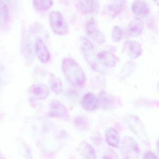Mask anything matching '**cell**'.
<instances>
[{
    "mask_svg": "<svg viewBox=\"0 0 159 159\" xmlns=\"http://www.w3.org/2000/svg\"><path fill=\"white\" fill-rule=\"evenodd\" d=\"M81 49L84 56L92 68L102 74L107 73L117 63V58L113 53L103 51L96 53L93 45L87 39H81Z\"/></svg>",
    "mask_w": 159,
    "mask_h": 159,
    "instance_id": "1",
    "label": "cell"
},
{
    "mask_svg": "<svg viewBox=\"0 0 159 159\" xmlns=\"http://www.w3.org/2000/svg\"><path fill=\"white\" fill-rule=\"evenodd\" d=\"M62 69L66 79L70 84L77 87L84 85L85 82L84 72L74 59L65 58L62 62Z\"/></svg>",
    "mask_w": 159,
    "mask_h": 159,
    "instance_id": "2",
    "label": "cell"
},
{
    "mask_svg": "<svg viewBox=\"0 0 159 159\" xmlns=\"http://www.w3.org/2000/svg\"><path fill=\"white\" fill-rule=\"evenodd\" d=\"M120 150L122 155L125 159H137L140 153L137 143L130 137H126L123 139Z\"/></svg>",
    "mask_w": 159,
    "mask_h": 159,
    "instance_id": "3",
    "label": "cell"
},
{
    "mask_svg": "<svg viewBox=\"0 0 159 159\" xmlns=\"http://www.w3.org/2000/svg\"><path fill=\"white\" fill-rule=\"evenodd\" d=\"M50 25L53 31L57 35H66L69 32L68 27L66 22L61 13L53 11L50 14Z\"/></svg>",
    "mask_w": 159,
    "mask_h": 159,
    "instance_id": "4",
    "label": "cell"
},
{
    "mask_svg": "<svg viewBox=\"0 0 159 159\" xmlns=\"http://www.w3.org/2000/svg\"><path fill=\"white\" fill-rule=\"evenodd\" d=\"M126 123L130 129L147 145H149L148 138L145 127L141 121L136 116H131L126 119Z\"/></svg>",
    "mask_w": 159,
    "mask_h": 159,
    "instance_id": "5",
    "label": "cell"
},
{
    "mask_svg": "<svg viewBox=\"0 0 159 159\" xmlns=\"http://www.w3.org/2000/svg\"><path fill=\"white\" fill-rule=\"evenodd\" d=\"M85 31L88 37L98 44L105 43V35L98 29L93 19H91L86 23Z\"/></svg>",
    "mask_w": 159,
    "mask_h": 159,
    "instance_id": "6",
    "label": "cell"
},
{
    "mask_svg": "<svg viewBox=\"0 0 159 159\" xmlns=\"http://www.w3.org/2000/svg\"><path fill=\"white\" fill-rule=\"evenodd\" d=\"M123 52L131 58L136 59L141 55L142 52V47L137 42L127 41L124 44Z\"/></svg>",
    "mask_w": 159,
    "mask_h": 159,
    "instance_id": "7",
    "label": "cell"
},
{
    "mask_svg": "<svg viewBox=\"0 0 159 159\" xmlns=\"http://www.w3.org/2000/svg\"><path fill=\"white\" fill-rule=\"evenodd\" d=\"M29 92L33 98L39 100L45 99L50 94L49 88L43 84H33L30 88Z\"/></svg>",
    "mask_w": 159,
    "mask_h": 159,
    "instance_id": "8",
    "label": "cell"
},
{
    "mask_svg": "<svg viewBox=\"0 0 159 159\" xmlns=\"http://www.w3.org/2000/svg\"><path fill=\"white\" fill-rule=\"evenodd\" d=\"M68 110L62 103L56 100H52L50 104L49 116L52 118H62L68 114Z\"/></svg>",
    "mask_w": 159,
    "mask_h": 159,
    "instance_id": "9",
    "label": "cell"
},
{
    "mask_svg": "<svg viewBox=\"0 0 159 159\" xmlns=\"http://www.w3.org/2000/svg\"><path fill=\"white\" fill-rule=\"evenodd\" d=\"M81 105L83 108L87 111H94L99 108V101L95 95L92 93H89L86 94L83 97Z\"/></svg>",
    "mask_w": 159,
    "mask_h": 159,
    "instance_id": "10",
    "label": "cell"
},
{
    "mask_svg": "<svg viewBox=\"0 0 159 159\" xmlns=\"http://www.w3.org/2000/svg\"><path fill=\"white\" fill-rule=\"evenodd\" d=\"M144 27L143 21L140 18L136 17L129 23L127 27V34L130 37L136 38L141 35Z\"/></svg>",
    "mask_w": 159,
    "mask_h": 159,
    "instance_id": "11",
    "label": "cell"
},
{
    "mask_svg": "<svg viewBox=\"0 0 159 159\" xmlns=\"http://www.w3.org/2000/svg\"><path fill=\"white\" fill-rule=\"evenodd\" d=\"M36 52L39 60L43 63L48 62L50 59V53L43 40L40 38L37 39L35 43Z\"/></svg>",
    "mask_w": 159,
    "mask_h": 159,
    "instance_id": "12",
    "label": "cell"
},
{
    "mask_svg": "<svg viewBox=\"0 0 159 159\" xmlns=\"http://www.w3.org/2000/svg\"><path fill=\"white\" fill-rule=\"evenodd\" d=\"M77 5L81 11L86 14L94 12L99 8L97 0H79Z\"/></svg>",
    "mask_w": 159,
    "mask_h": 159,
    "instance_id": "13",
    "label": "cell"
},
{
    "mask_svg": "<svg viewBox=\"0 0 159 159\" xmlns=\"http://www.w3.org/2000/svg\"><path fill=\"white\" fill-rule=\"evenodd\" d=\"M99 99V105L100 104L104 109H111L114 108L116 105V101L114 97L106 92L100 93Z\"/></svg>",
    "mask_w": 159,
    "mask_h": 159,
    "instance_id": "14",
    "label": "cell"
},
{
    "mask_svg": "<svg viewBox=\"0 0 159 159\" xmlns=\"http://www.w3.org/2000/svg\"><path fill=\"white\" fill-rule=\"evenodd\" d=\"M132 9L134 14L140 17L146 16L149 12L148 4L141 0H137L134 2L132 5Z\"/></svg>",
    "mask_w": 159,
    "mask_h": 159,
    "instance_id": "15",
    "label": "cell"
},
{
    "mask_svg": "<svg viewBox=\"0 0 159 159\" xmlns=\"http://www.w3.org/2000/svg\"><path fill=\"white\" fill-rule=\"evenodd\" d=\"M10 16L7 4L0 1V27L5 28L10 25Z\"/></svg>",
    "mask_w": 159,
    "mask_h": 159,
    "instance_id": "16",
    "label": "cell"
},
{
    "mask_svg": "<svg viewBox=\"0 0 159 159\" xmlns=\"http://www.w3.org/2000/svg\"><path fill=\"white\" fill-rule=\"evenodd\" d=\"M106 139L109 145L117 148L120 144V136L118 132L113 128H108L106 132Z\"/></svg>",
    "mask_w": 159,
    "mask_h": 159,
    "instance_id": "17",
    "label": "cell"
},
{
    "mask_svg": "<svg viewBox=\"0 0 159 159\" xmlns=\"http://www.w3.org/2000/svg\"><path fill=\"white\" fill-rule=\"evenodd\" d=\"M78 151L81 155L86 159L96 158L94 149L90 144L87 142H82L78 148Z\"/></svg>",
    "mask_w": 159,
    "mask_h": 159,
    "instance_id": "18",
    "label": "cell"
},
{
    "mask_svg": "<svg viewBox=\"0 0 159 159\" xmlns=\"http://www.w3.org/2000/svg\"><path fill=\"white\" fill-rule=\"evenodd\" d=\"M50 85L51 89L56 94L61 93L63 89V84L61 80L54 74H50Z\"/></svg>",
    "mask_w": 159,
    "mask_h": 159,
    "instance_id": "19",
    "label": "cell"
},
{
    "mask_svg": "<svg viewBox=\"0 0 159 159\" xmlns=\"http://www.w3.org/2000/svg\"><path fill=\"white\" fill-rule=\"evenodd\" d=\"M52 0H33V6L39 11H46L52 6Z\"/></svg>",
    "mask_w": 159,
    "mask_h": 159,
    "instance_id": "20",
    "label": "cell"
},
{
    "mask_svg": "<svg viewBox=\"0 0 159 159\" xmlns=\"http://www.w3.org/2000/svg\"><path fill=\"white\" fill-rule=\"evenodd\" d=\"M74 124L76 128L80 131L87 130L89 127L88 121L84 117L82 116L76 118L74 121Z\"/></svg>",
    "mask_w": 159,
    "mask_h": 159,
    "instance_id": "21",
    "label": "cell"
},
{
    "mask_svg": "<svg viewBox=\"0 0 159 159\" xmlns=\"http://www.w3.org/2000/svg\"><path fill=\"white\" fill-rule=\"evenodd\" d=\"M117 1L112 3L111 5L110 6L109 9L110 11H112L115 14H119L122 11V8L123 7V0H116Z\"/></svg>",
    "mask_w": 159,
    "mask_h": 159,
    "instance_id": "22",
    "label": "cell"
},
{
    "mask_svg": "<svg viewBox=\"0 0 159 159\" xmlns=\"http://www.w3.org/2000/svg\"><path fill=\"white\" fill-rule=\"evenodd\" d=\"M122 38V32L120 27L116 26L112 30V39L113 41L119 42Z\"/></svg>",
    "mask_w": 159,
    "mask_h": 159,
    "instance_id": "23",
    "label": "cell"
},
{
    "mask_svg": "<svg viewBox=\"0 0 159 159\" xmlns=\"http://www.w3.org/2000/svg\"><path fill=\"white\" fill-rule=\"evenodd\" d=\"M143 158L144 159H157L156 155L151 151H147L144 153Z\"/></svg>",
    "mask_w": 159,
    "mask_h": 159,
    "instance_id": "24",
    "label": "cell"
},
{
    "mask_svg": "<svg viewBox=\"0 0 159 159\" xmlns=\"http://www.w3.org/2000/svg\"><path fill=\"white\" fill-rule=\"evenodd\" d=\"M92 141L94 143L96 144H100L101 143V141H102V139H101V137L99 136L98 134H96L94 135L92 137Z\"/></svg>",
    "mask_w": 159,
    "mask_h": 159,
    "instance_id": "25",
    "label": "cell"
}]
</instances>
